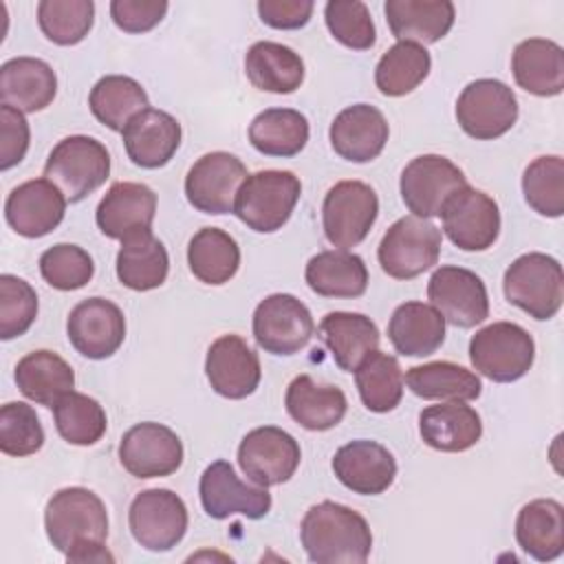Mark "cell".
<instances>
[{
	"label": "cell",
	"instance_id": "1",
	"mask_svg": "<svg viewBox=\"0 0 564 564\" xmlns=\"http://www.w3.org/2000/svg\"><path fill=\"white\" fill-rule=\"evenodd\" d=\"M44 529L55 551L68 562H115L106 549L108 511L104 500L86 487L55 491L44 509Z\"/></svg>",
	"mask_w": 564,
	"mask_h": 564
},
{
	"label": "cell",
	"instance_id": "2",
	"mask_svg": "<svg viewBox=\"0 0 564 564\" xmlns=\"http://www.w3.org/2000/svg\"><path fill=\"white\" fill-rule=\"evenodd\" d=\"M300 540L315 564H364L372 549L366 518L333 500H322L304 513Z\"/></svg>",
	"mask_w": 564,
	"mask_h": 564
},
{
	"label": "cell",
	"instance_id": "3",
	"mask_svg": "<svg viewBox=\"0 0 564 564\" xmlns=\"http://www.w3.org/2000/svg\"><path fill=\"white\" fill-rule=\"evenodd\" d=\"M302 194L300 178L289 170L249 174L234 203V214L258 234H273L286 225Z\"/></svg>",
	"mask_w": 564,
	"mask_h": 564
},
{
	"label": "cell",
	"instance_id": "4",
	"mask_svg": "<svg viewBox=\"0 0 564 564\" xmlns=\"http://www.w3.org/2000/svg\"><path fill=\"white\" fill-rule=\"evenodd\" d=\"M505 297L533 319H551L564 300L562 264L546 253L531 251L516 258L502 278Z\"/></svg>",
	"mask_w": 564,
	"mask_h": 564
},
{
	"label": "cell",
	"instance_id": "5",
	"mask_svg": "<svg viewBox=\"0 0 564 564\" xmlns=\"http://www.w3.org/2000/svg\"><path fill=\"white\" fill-rule=\"evenodd\" d=\"M110 176L106 145L86 134H73L51 150L44 163V178L62 189L66 200L79 203Z\"/></svg>",
	"mask_w": 564,
	"mask_h": 564
},
{
	"label": "cell",
	"instance_id": "6",
	"mask_svg": "<svg viewBox=\"0 0 564 564\" xmlns=\"http://www.w3.org/2000/svg\"><path fill=\"white\" fill-rule=\"evenodd\" d=\"M535 359V341L520 324L494 322L469 341V361L487 379L511 383L522 379Z\"/></svg>",
	"mask_w": 564,
	"mask_h": 564
},
{
	"label": "cell",
	"instance_id": "7",
	"mask_svg": "<svg viewBox=\"0 0 564 564\" xmlns=\"http://www.w3.org/2000/svg\"><path fill=\"white\" fill-rule=\"evenodd\" d=\"M441 231L427 218L403 216L383 234L377 258L394 280H412L438 262Z\"/></svg>",
	"mask_w": 564,
	"mask_h": 564
},
{
	"label": "cell",
	"instance_id": "8",
	"mask_svg": "<svg viewBox=\"0 0 564 564\" xmlns=\"http://www.w3.org/2000/svg\"><path fill=\"white\" fill-rule=\"evenodd\" d=\"M379 214V198L364 181L335 183L322 205V227L326 240L348 251L357 247L372 229Z\"/></svg>",
	"mask_w": 564,
	"mask_h": 564
},
{
	"label": "cell",
	"instance_id": "9",
	"mask_svg": "<svg viewBox=\"0 0 564 564\" xmlns=\"http://www.w3.org/2000/svg\"><path fill=\"white\" fill-rule=\"evenodd\" d=\"M456 121L471 139H498L518 121V99L500 79H476L456 99Z\"/></svg>",
	"mask_w": 564,
	"mask_h": 564
},
{
	"label": "cell",
	"instance_id": "10",
	"mask_svg": "<svg viewBox=\"0 0 564 564\" xmlns=\"http://www.w3.org/2000/svg\"><path fill=\"white\" fill-rule=\"evenodd\" d=\"M187 507L170 489H145L134 496L128 509L132 538L148 551L174 549L187 531Z\"/></svg>",
	"mask_w": 564,
	"mask_h": 564
},
{
	"label": "cell",
	"instance_id": "11",
	"mask_svg": "<svg viewBox=\"0 0 564 564\" xmlns=\"http://www.w3.org/2000/svg\"><path fill=\"white\" fill-rule=\"evenodd\" d=\"M467 185L463 170L441 154H421L412 159L399 181L401 198L412 216H441L445 203L454 192Z\"/></svg>",
	"mask_w": 564,
	"mask_h": 564
},
{
	"label": "cell",
	"instance_id": "12",
	"mask_svg": "<svg viewBox=\"0 0 564 564\" xmlns=\"http://www.w3.org/2000/svg\"><path fill=\"white\" fill-rule=\"evenodd\" d=\"M315 322L304 302L289 293L267 295L253 311V337L271 355H295L313 337Z\"/></svg>",
	"mask_w": 564,
	"mask_h": 564
},
{
	"label": "cell",
	"instance_id": "13",
	"mask_svg": "<svg viewBox=\"0 0 564 564\" xmlns=\"http://www.w3.org/2000/svg\"><path fill=\"white\" fill-rule=\"evenodd\" d=\"M300 443L275 425H262L247 432L238 445V465L245 476L260 487L282 485L300 467Z\"/></svg>",
	"mask_w": 564,
	"mask_h": 564
},
{
	"label": "cell",
	"instance_id": "14",
	"mask_svg": "<svg viewBox=\"0 0 564 564\" xmlns=\"http://www.w3.org/2000/svg\"><path fill=\"white\" fill-rule=\"evenodd\" d=\"M441 218L445 236L463 251H485L500 234L498 203L471 185L449 196Z\"/></svg>",
	"mask_w": 564,
	"mask_h": 564
},
{
	"label": "cell",
	"instance_id": "15",
	"mask_svg": "<svg viewBox=\"0 0 564 564\" xmlns=\"http://www.w3.org/2000/svg\"><path fill=\"white\" fill-rule=\"evenodd\" d=\"M245 163L229 152L203 154L185 176V196L189 205L203 214L234 212L236 194L247 178Z\"/></svg>",
	"mask_w": 564,
	"mask_h": 564
},
{
	"label": "cell",
	"instance_id": "16",
	"mask_svg": "<svg viewBox=\"0 0 564 564\" xmlns=\"http://www.w3.org/2000/svg\"><path fill=\"white\" fill-rule=\"evenodd\" d=\"M427 300L445 322L458 328H474L489 317L485 282L463 267H438L427 282Z\"/></svg>",
	"mask_w": 564,
	"mask_h": 564
},
{
	"label": "cell",
	"instance_id": "17",
	"mask_svg": "<svg viewBox=\"0 0 564 564\" xmlns=\"http://www.w3.org/2000/svg\"><path fill=\"white\" fill-rule=\"evenodd\" d=\"M119 460L134 478H163L183 465V443L167 425L143 421L121 436Z\"/></svg>",
	"mask_w": 564,
	"mask_h": 564
},
{
	"label": "cell",
	"instance_id": "18",
	"mask_svg": "<svg viewBox=\"0 0 564 564\" xmlns=\"http://www.w3.org/2000/svg\"><path fill=\"white\" fill-rule=\"evenodd\" d=\"M198 494L205 513L214 520H225L234 513L260 520L271 511L267 487L242 482L227 460H216L203 471Z\"/></svg>",
	"mask_w": 564,
	"mask_h": 564
},
{
	"label": "cell",
	"instance_id": "19",
	"mask_svg": "<svg viewBox=\"0 0 564 564\" xmlns=\"http://www.w3.org/2000/svg\"><path fill=\"white\" fill-rule=\"evenodd\" d=\"M66 335L79 355L106 359L115 355L126 339L123 311L106 297L82 300L68 313Z\"/></svg>",
	"mask_w": 564,
	"mask_h": 564
},
{
	"label": "cell",
	"instance_id": "20",
	"mask_svg": "<svg viewBox=\"0 0 564 564\" xmlns=\"http://www.w3.org/2000/svg\"><path fill=\"white\" fill-rule=\"evenodd\" d=\"M205 375L214 392L225 399H245L256 392L262 368L258 352L240 335H220L212 341Z\"/></svg>",
	"mask_w": 564,
	"mask_h": 564
},
{
	"label": "cell",
	"instance_id": "21",
	"mask_svg": "<svg viewBox=\"0 0 564 564\" xmlns=\"http://www.w3.org/2000/svg\"><path fill=\"white\" fill-rule=\"evenodd\" d=\"M66 196L48 178H31L11 189L4 203L9 227L24 238L51 234L66 214Z\"/></svg>",
	"mask_w": 564,
	"mask_h": 564
},
{
	"label": "cell",
	"instance_id": "22",
	"mask_svg": "<svg viewBox=\"0 0 564 564\" xmlns=\"http://www.w3.org/2000/svg\"><path fill=\"white\" fill-rule=\"evenodd\" d=\"M333 471L352 494L379 496L394 482L397 460L381 443L357 438L335 452Z\"/></svg>",
	"mask_w": 564,
	"mask_h": 564
},
{
	"label": "cell",
	"instance_id": "23",
	"mask_svg": "<svg viewBox=\"0 0 564 564\" xmlns=\"http://www.w3.org/2000/svg\"><path fill=\"white\" fill-rule=\"evenodd\" d=\"M154 214L156 194L152 187L132 181H119L99 200L95 220L104 236L126 240L134 234L150 231Z\"/></svg>",
	"mask_w": 564,
	"mask_h": 564
},
{
	"label": "cell",
	"instance_id": "24",
	"mask_svg": "<svg viewBox=\"0 0 564 564\" xmlns=\"http://www.w3.org/2000/svg\"><path fill=\"white\" fill-rule=\"evenodd\" d=\"M388 134L390 128L383 112L370 104H352L344 108L328 130L333 150L350 163H368L377 159L386 148Z\"/></svg>",
	"mask_w": 564,
	"mask_h": 564
},
{
	"label": "cell",
	"instance_id": "25",
	"mask_svg": "<svg viewBox=\"0 0 564 564\" xmlns=\"http://www.w3.org/2000/svg\"><path fill=\"white\" fill-rule=\"evenodd\" d=\"M128 159L145 170L163 167L181 145V123L165 110L145 108L123 128Z\"/></svg>",
	"mask_w": 564,
	"mask_h": 564
},
{
	"label": "cell",
	"instance_id": "26",
	"mask_svg": "<svg viewBox=\"0 0 564 564\" xmlns=\"http://www.w3.org/2000/svg\"><path fill=\"white\" fill-rule=\"evenodd\" d=\"M57 75L37 57H13L0 68V99L20 112H40L53 104Z\"/></svg>",
	"mask_w": 564,
	"mask_h": 564
},
{
	"label": "cell",
	"instance_id": "27",
	"mask_svg": "<svg viewBox=\"0 0 564 564\" xmlns=\"http://www.w3.org/2000/svg\"><path fill=\"white\" fill-rule=\"evenodd\" d=\"M419 434L436 452H465L482 436L480 414L463 401L430 405L419 414Z\"/></svg>",
	"mask_w": 564,
	"mask_h": 564
},
{
	"label": "cell",
	"instance_id": "28",
	"mask_svg": "<svg viewBox=\"0 0 564 564\" xmlns=\"http://www.w3.org/2000/svg\"><path fill=\"white\" fill-rule=\"evenodd\" d=\"M388 26L399 42L432 44L449 33L456 9L449 0H386Z\"/></svg>",
	"mask_w": 564,
	"mask_h": 564
},
{
	"label": "cell",
	"instance_id": "29",
	"mask_svg": "<svg viewBox=\"0 0 564 564\" xmlns=\"http://www.w3.org/2000/svg\"><path fill=\"white\" fill-rule=\"evenodd\" d=\"M516 84L538 97H555L564 88V51L546 37L522 40L511 55Z\"/></svg>",
	"mask_w": 564,
	"mask_h": 564
},
{
	"label": "cell",
	"instance_id": "30",
	"mask_svg": "<svg viewBox=\"0 0 564 564\" xmlns=\"http://www.w3.org/2000/svg\"><path fill=\"white\" fill-rule=\"evenodd\" d=\"M319 337L335 364L346 372H355L357 366L379 348L381 339L377 324L368 315L350 311L326 313L319 322Z\"/></svg>",
	"mask_w": 564,
	"mask_h": 564
},
{
	"label": "cell",
	"instance_id": "31",
	"mask_svg": "<svg viewBox=\"0 0 564 564\" xmlns=\"http://www.w3.org/2000/svg\"><path fill=\"white\" fill-rule=\"evenodd\" d=\"M289 416L311 432H326L341 423L348 410L346 394L337 386H322L311 375H297L284 394Z\"/></svg>",
	"mask_w": 564,
	"mask_h": 564
},
{
	"label": "cell",
	"instance_id": "32",
	"mask_svg": "<svg viewBox=\"0 0 564 564\" xmlns=\"http://www.w3.org/2000/svg\"><path fill=\"white\" fill-rule=\"evenodd\" d=\"M388 337L403 357H427L445 341L443 315L425 302H403L388 322Z\"/></svg>",
	"mask_w": 564,
	"mask_h": 564
},
{
	"label": "cell",
	"instance_id": "33",
	"mask_svg": "<svg viewBox=\"0 0 564 564\" xmlns=\"http://www.w3.org/2000/svg\"><path fill=\"white\" fill-rule=\"evenodd\" d=\"M518 546L538 562H553L564 551V509L553 498L527 502L516 518Z\"/></svg>",
	"mask_w": 564,
	"mask_h": 564
},
{
	"label": "cell",
	"instance_id": "34",
	"mask_svg": "<svg viewBox=\"0 0 564 564\" xmlns=\"http://www.w3.org/2000/svg\"><path fill=\"white\" fill-rule=\"evenodd\" d=\"M18 390L37 405L55 408V403L73 392L75 372L66 359L53 350H33L15 366Z\"/></svg>",
	"mask_w": 564,
	"mask_h": 564
},
{
	"label": "cell",
	"instance_id": "35",
	"mask_svg": "<svg viewBox=\"0 0 564 564\" xmlns=\"http://www.w3.org/2000/svg\"><path fill=\"white\" fill-rule=\"evenodd\" d=\"M245 73L258 90L289 95L304 82V62L291 46L262 40L249 46Z\"/></svg>",
	"mask_w": 564,
	"mask_h": 564
},
{
	"label": "cell",
	"instance_id": "36",
	"mask_svg": "<svg viewBox=\"0 0 564 564\" xmlns=\"http://www.w3.org/2000/svg\"><path fill=\"white\" fill-rule=\"evenodd\" d=\"M304 278L311 291L322 297H359L368 289L366 262L344 249H328L313 256Z\"/></svg>",
	"mask_w": 564,
	"mask_h": 564
},
{
	"label": "cell",
	"instance_id": "37",
	"mask_svg": "<svg viewBox=\"0 0 564 564\" xmlns=\"http://www.w3.org/2000/svg\"><path fill=\"white\" fill-rule=\"evenodd\" d=\"M170 271V256L163 242L150 231L121 240L117 253V278L132 291L159 289Z\"/></svg>",
	"mask_w": 564,
	"mask_h": 564
},
{
	"label": "cell",
	"instance_id": "38",
	"mask_svg": "<svg viewBox=\"0 0 564 564\" xmlns=\"http://www.w3.org/2000/svg\"><path fill=\"white\" fill-rule=\"evenodd\" d=\"M251 145L267 156H295L308 141V119L293 108H267L249 123Z\"/></svg>",
	"mask_w": 564,
	"mask_h": 564
},
{
	"label": "cell",
	"instance_id": "39",
	"mask_svg": "<svg viewBox=\"0 0 564 564\" xmlns=\"http://www.w3.org/2000/svg\"><path fill=\"white\" fill-rule=\"evenodd\" d=\"M187 264L194 278L218 286L238 273L240 247L225 229L203 227L187 245Z\"/></svg>",
	"mask_w": 564,
	"mask_h": 564
},
{
	"label": "cell",
	"instance_id": "40",
	"mask_svg": "<svg viewBox=\"0 0 564 564\" xmlns=\"http://www.w3.org/2000/svg\"><path fill=\"white\" fill-rule=\"evenodd\" d=\"M408 388L427 401H474L482 392L476 372L452 361H430L412 366L405 375Z\"/></svg>",
	"mask_w": 564,
	"mask_h": 564
},
{
	"label": "cell",
	"instance_id": "41",
	"mask_svg": "<svg viewBox=\"0 0 564 564\" xmlns=\"http://www.w3.org/2000/svg\"><path fill=\"white\" fill-rule=\"evenodd\" d=\"M88 106L99 123L123 132L126 123L137 112L150 108V99L137 79L128 75H106L90 88Z\"/></svg>",
	"mask_w": 564,
	"mask_h": 564
},
{
	"label": "cell",
	"instance_id": "42",
	"mask_svg": "<svg viewBox=\"0 0 564 564\" xmlns=\"http://www.w3.org/2000/svg\"><path fill=\"white\" fill-rule=\"evenodd\" d=\"M430 68L432 57L425 46L397 42L381 55L375 68V84L386 97H403L423 84Z\"/></svg>",
	"mask_w": 564,
	"mask_h": 564
},
{
	"label": "cell",
	"instance_id": "43",
	"mask_svg": "<svg viewBox=\"0 0 564 564\" xmlns=\"http://www.w3.org/2000/svg\"><path fill=\"white\" fill-rule=\"evenodd\" d=\"M355 383L361 403L377 414L390 412L403 397V370L397 357L372 350L355 370Z\"/></svg>",
	"mask_w": 564,
	"mask_h": 564
},
{
	"label": "cell",
	"instance_id": "44",
	"mask_svg": "<svg viewBox=\"0 0 564 564\" xmlns=\"http://www.w3.org/2000/svg\"><path fill=\"white\" fill-rule=\"evenodd\" d=\"M59 436L70 445H95L108 427V419L97 399L84 392H68L53 408Z\"/></svg>",
	"mask_w": 564,
	"mask_h": 564
},
{
	"label": "cell",
	"instance_id": "45",
	"mask_svg": "<svg viewBox=\"0 0 564 564\" xmlns=\"http://www.w3.org/2000/svg\"><path fill=\"white\" fill-rule=\"evenodd\" d=\"M522 194L540 216L560 218L564 214V159L557 154L533 159L522 174Z\"/></svg>",
	"mask_w": 564,
	"mask_h": 564
},
{
	"label": "cell",
	"instance_id": "46",
	"mask_svg": "<svg viewBox=\"0 0 564 564\" xmlns=\"http://www.w3.org/2000/svg\"><path fill=\"white\" fill-rule=\"evenodd\" d=\"M95 4L90 0H42L37 24L46 40L57 46L79 44L93 29Z\"/></svg>",
	"mask_w": 564,
	"mask_h": 564
},
{
	"label": "cell",
	"instance_id": "47",
	"mask_svg": "<svg viewBox=\"0 0 564 564\" xmlns=\"http://www.w3.org/2000/svg\"><path fill=\"white\" fill-rule=\"evenodd\" d=\"M40 273L57 291H77L93 280L95 262L82 247L59 242L40 256Z\"/></svg>",
	"mask_w": 564,
	"mask_h": 564
},
{
	"label": "cell",
	"instance_id": "48",
	"mask_svg": "<svg viewBox=\"0 0 564 564\" xmlns=\"http://www.w3.org/2000/svg\"><path fill=\"white\" fill-rule=\"evenodd\" d=\"M324 20L330 35L352 48L368 51L377 42V31L368 7L361 0H330L324 7Z\"/></svg>",
	"mask_w": 564,
	"mask_h": 564
},
{
	"label": "cell",
	"instance_id": "49",
	"mask_svg": "<svg viewBox=\"0 0 564 564\" xmlns=\"http://www.w3.org/2000/svg\"><path fill=\"white\" fill-rule=\"evenodd\" d=\"M44 445V430L35 410L22 401L0 408V449L7 456H31Z\"/></svg>",
	"mask_w": 564,
	"mask_h": 564
},
{
	"label": "cell",
	"instance_id": "50",
	"mask_svg": "<svg viewBox=\"0 0 564 564\" xmlns=\"http://www.w3.org/2000/svg\"><path fill=\"white\" fill-rule=\"evenodd\" d=\"M37 317L35 289L11 273L0 275V339L24 335Z\"/></svg>",
	"mask_w": 564,
	"mask_h": 564
},
{
	"label": "cell",
	"instance_id": "51",
	"mask_svg": "<svg viewBox=\"0 0 564 564\" xmlns=\"http://www.w3.org/2000/svg\"><path fill=\"white\" fill-rule=\"evenodd\" d=\"M29 141H31V130L24 115L13 106L2 104L0 106V170H11L13 165H18L29 150Z\"/></svg>",
	"mask_w": 564,
	"mask_h": 564
},
{
	"label": "cell",
	"instance_id": "52",
	"mask_svg": "<svg viewBox=\"0 0 564 564\" xmlns=\"http://www.w3.org/2000/svg\"><path fill=\"white\" fill-rule=\"evenodd\" d=\"M167 13L165 0H112L110 18L126 33H145Z\"/></svg>",
	"mask_w": 564,
	"mask_h": 564
},
{
	"label": "cell",
	"instance_id": "53",
	"mask_svg": "<svg viewBox=\"0 0 564 564\" xmlns=\"http://www.w3.org/2000/svg\"><path fill=\"white\" fill-rule=\"evenodd\" d=\"M260 20L280 31L302 29L313 15L311 0H260L258 2Z\"/></svg>",
	"mask_w": 564,
	"mask_h": 564
}]
</instances>
